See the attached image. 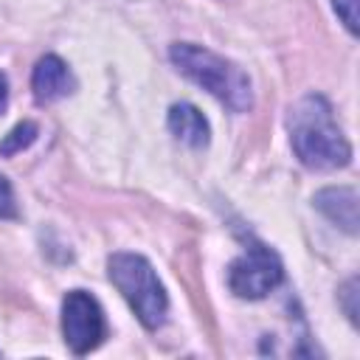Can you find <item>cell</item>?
<instances>
[{
	"instance_id": "1",
	"label": "cell",
	"mask_w": 360,
	"mask_h": 360,
	"mask_svg": "<svg viewBox=\"0 0 360 360\" xmlns=\"http://www.w3.org/2000/svg\"><path fill=\"white\" fill-rule=\"evenodd\" d=\"M290 143L309 169H340L352 160V146L323 96H304L290 110Z\"/></svg>"
},
{
	"instance_id": "2",
	"label": "cell",
	"mask_w": 360,
	"mask_h": 360,
	"mask_svg": "<svg viewBox=\"0 0 360 360\" xmlns=\"http://www.w3.org/2000/svg\"><path fill=\"white\" fill-rule=\"evenodd\" d=\"M174 68L188 76L191 82H197L200 87H205L211 96H217L228 110L233 112H248L253 107V90H250V79L245 76V70L233 62H228L225 56L191 45V42H177L169 51Z\"/></svg>"
},
{
	"instance_id": "3",
	"label": "cell",
	"mask_w": 360,
	"mask_h": 360,
	"mask_svg": "<svg viewBox=\"0 0 360 360\" xmlns=\"http://www.w3.org/2000/svg\"><path fill=\"white\" fill-rule=\"evenodd\" d=\"M107 273L127 304L135 309L138 321L146 329H158L169 309V298L155 267L138 253H115L107 262Z\"/></svg>"
},
{
	"instance_id": "4",
	"label": "cell",
	"mask_w": 360,
	"mask_h": 360,
	"mask_svg": "<svg viewBox=\"0 0 360 360\" xmlns=\"http://www.w3.org/2000/svg\"><path fill=\"white\" fill-rule=\"evenodd\" d=\"M281 262L278 256L264 248L262 242H250L245 248V253L239 259L231 262L228 270V287L239 295V298H264L270 290H276L281 284Z\"/></svg>"
},
{
	"instance_id": "5",
	"label": "cell",
	"mask_w": 360,
	"mask_h": 360,
	"mask_svg": "<svg viewBox=\"0 0 360 360\" xmlns=\"http://www.w3.org/2000/svg\"><path fill=\"white\" fill-rule=\"evenodd\" d=\"M62 332H65V343L70 346L73 354H87L104 340V335H107L104 312H101L98 301L90 292L70 290L65 295V301H62Z\"/></svg>"
},
{
	"instance_id": "6",
	"label": "cell",
	"mask_w": 360,
	"mask_h": 360,
	"mask_svg": "<svg viewBox=\"0 0 360 360\" xmlns=\"http://www.w3.org/2000/svg\"><path fill=\"white\" fill-rule=\"evenodd\" d=\"M31 90H34V98L39 104H51V101H56V98H62V96H68L73 90V76H70L68 65L59 56L48 53L34 68Z\"/></svg>"
},
{
	"instance_id": "7",
	"label": "cell",
	"mask_w": 360,
	"mask_h": 360,
	"mask_svg": "<svg viewBox=\"0 0 360 360\" xmlns=\"http://www.w3.org/2000/svg\"><path fill=\"white\" fill-rule=\"evenodd\" d=\"M169 129H172V135L177 141H183L186 146H194V149L205 146L208 143V135H211L205 115L194 104H186V101L183 104H174L169 110Z\"/></svg>"
},
{
	"instance_id": "8",
	"label": "cell",
	"mask_w": 360,
	"mask_h": 360,
	"mask_svg": "<svg viewBox=\"0 0 360 360\" xmlns=\"http://www.w3.org/2000/svg\"><path fill=\"white\" fill-rule=\"evenodd\" d=\"M315 205L332 222H338L343 231L357 233V194H354V188H323L315 197Z\"/></svg>"
},
{
	"instance_id": "9",
	"label": "cell",
	"mask_w": 360,
	"mask_h": 360,
	"mask_svg": "<svg viewBox=\"0 0 360 360\" xmlns=\"http://www.w3.org/2000/svg\"><path fill=\"white\" fill-rule=\"evenodd\" d=\"M37 141V124L34 121H22V124H17L3 141H0V155H17V152H22L25 146H31Z\"/></svg>"
},
{
	"instance_id": "10",
	"label": "cell",
	"mask_w": 360,
	"mask_h": 360,
	"mask_svg": "<svg viewBox=\"0 0 360 360\" xmlns=\"http://www.w3.org/2000/svg\"><path fill=\"white\" fill-rule=\"evenodd\" d=\"M332 6H335V11H338L340 22H343L352 34H357V0H332Z\"/></svg>"
},
{
	"instance_id": "11",
	"label": "cell",
	"mask_w": 360,
	"mask_h": 360,
	"mask_svg": "<svg viewBox=\"0 0 360 360\" xmlns=\"http://www.w3.org/2000/svg\"><path fill=\"white\" fill-rule=\"evenodd\" d=\"M17 217V202H14V191L8 186V180L0 174V219H11Z\"/></svg>"
},
{
	"instance_id": "12",
	"label": "cell",
	"mask_w": 360,
	"mask_h": 360,
	"mask_svg": "<svg viewBox=\"0 0 360 360\" xmlns=\"http://www.w3.org/2000/svg\"><path fill=\"white\" fill-rule=\"evenodd\" d=\"M6 98H8V82H6V76L0 73V110L6 107Z\"/></svg>"
}]
</instances>
